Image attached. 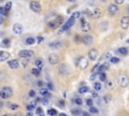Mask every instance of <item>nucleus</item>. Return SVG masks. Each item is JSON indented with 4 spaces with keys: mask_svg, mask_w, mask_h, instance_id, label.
Returning a JSON list of instances; mask_svg holds the SVG:
<instances>
[{
    "mask_svg": "<svg viewBox=\"0 0 129 116\" xmlns=\"http://www.w3.org/2000/svg\"><path fill=\"white\" fill-rule=\"evenodd\" d=\"M81 22H82V24H81V29H82V31L87 32V31H89V30L91 29V24H90L88 21H86V19H85L84 17L81 18Z\"/></svg>",
    "mask_w": 129,
    "mask_h": 116,
    "instance_id": "8",
    "label": "nucleus"
},
{
    "mask_svg": "<svg viewBox=\"0 0 129 116\" xmlns=\"http://www.w3.org/2000/svg\"><path fill=\"white\" fill-rule=\"evenodd\" d=\"M117 12H118V6H117V4H111V5H109V7H108V13L111 16L117 14Z\"/></svg>",
    "mask_w": 129,
    "mask_h": 116,
    "instance_id": "12",
    "label": "nucleus"
},
{
    "mask_svg": "<svg viewBox=\"0 0 129 116\" xmlns=\"http://www.w3.org/2000/svg\"><path fill=\"white\" fill-rule=\"evenodd\" d=\"M37 85H38V87H42V85H43L42 81H39V82H37Z\"/></svg>",
    "mask_w": 129,
    "mask_h": 116,
    "instance_id": "56",
    "label": "nucleus"
},
{
    "mask_svg": "<svg viewBox=\"0 0 129 116\" xmlns=\"http://www.w3.org/2000/svg\"><path fill=\"white\" fill-rule=\"evenodd\" d=\"M18 54L22 59H29V57H31L33 55V51L29 50V49H22L18 52Z\"/></svg>",
    "mask_w": 129,
    "mask_h": 116,
    "instance_id": "5",
    "label": "nucleus"
},
{
    "mask_svg": "<svg viewBox=\"0 0 129 116\" xmlns=\"http://www.w3.org/2000/svg\"><path fill=\"white\" fill-rule=\"evenodd\" d=\"M68 1H69V2H75L76 0H68Z\"/></svg>",
    "mask_w": 129,
    "mask_h": 116,
    "instance_id": "58",
    "label": "nucleus"
},
{
    "mask_svg": "<svg viewBox=\"0 0 129 116\" xmlns=\"http://www.w3.org/2000/svg\"><path fill=\"white\" fill-rule=\"evenodd\" d=\"M82 41L85 43V44H91L93 42V37L91 35H85L83 38H82Z\"/></svg>",
    "mask_w": 129,
    "mask_h": 116,
    "instance_id": "17",
    "label": "nucleus"
},
{
    "mask_svg": "<svg viewBox=\"0 0 129 116\" xmlns=\"http://www.w3.org/2000/svg\"><path fill=\"white\" fill-rule=\"evenodd\" d=\"M100 64H97L96 66H94V68H93V70H92V73H98V71H99V68H100Z\"/></svg>",
    "mask_w": 129,
    "mask_h": 116,
    "instance_id": "38",
    "label": "nucleus"
},
{
    "mask_svg": "<svg viewBox=\"0 0 129 116\" xmlns=\"http://www.w3.org/2000/svg\"><path fill=\"white\" fill-rule=\"evenodd\" d=\"M47 89H48V90H52V89H53V86H52L51 83H47Z\"/></svg>",
    "mask_w": 129,
    "mask_h": 116,
    "instance_id": "51",
    "label": "nucleus"
},
{
    "mask_svg": "<svg viewBox=\"0 0 129 116\" xmlns=\"http://www.w3.org/2000/svg\"><path fill=\"white\" fill-rule=\"evenodd\" d=\"M21 65L23 66V68H26V67H27V65H28V60L23 59V60H22V62H21Z\"/></svg>",
    "mask_w": 129,
    "mask_h": 116,
    "instance_id": "41",
    "label": "nucleus"
},
{
    "mask_svg": "<svg viewBox=\"0 0 129 116\" xmlns=\"http://www.w3.org/2000/svg\"><path fill=\"white\" fill-rule=\"evenodd\" d=\"M0 13H1V15H3V16H6L8 14L7 10L5 9V6H1V7H0Z\"/></svg>",
    "mask_w": 129,
    "mask_h": 116,
    "instance_id": "30",
    "label": "nucleus"
},
{
    "mask_svg": "<svg viewBox=\"0 0 129 116\" xmlns=\"http://www.w3.org/2000/svg\"><path fill=\"white\" fill-rule=\"evenodd\" d=\"M41 101H42V99H41V98H39V97H37V98L35 99V102H36V103H38V102H41Z\"/></svg>",
    "mask_w": 129,
    "mask_h": 116,
    "instance_id": "55",
    "label": "nucleus"
},
{
    "mask_svg": "<svg viewBox=\"0 0 129 116\" xmlns=\"http://www.w3.org/2000/svg\"><path fill=\"white\" fill-rule=\"evenodd\" d=\"M8 66L11 68V69H17L18 67H19V62H18V60H11V61H9L8 62Z\"/></svg>",
    "mask_w": 129,
    "mask_h": 116,
    "instance_id": "15",
    "label": "nucleus"
},
{
    "mask_svg": "<svg viewBox=\"0 0 129 116\" xmlns=\"http://www.w3.org/2000/svg\"><path fill=\"white\" fill-rule=\"evenodd\" d=\"M12 29H13V32H14V33H16V34H20V33H22L23 27H22V25H21L20 23H15V24L13 25Z\"/></svg>",
    "mask_w": 129,
    "mask_h": 116,
    "instance_id": "14",
    "label": "nucleus"
},
{
    "mask_svg": "<svg viewBox=\"0 0 129 116\" xmlns=\"http://www.w3.org/2000/svg\"><path fill=\"white\" fill-rule=\"evenodd\" d=\"M111 100H112V96L109 95V94H107V95H105V96L103 97V101H104L105 103H109Z\"/></svg>",
    "mask_w": 129,
    "mask_h": 116,
    "instance_id": "28",
    "label": "nucleus"
},
{
    "mask_svg": "<svg viewBox=\"0 0 129 116\" xmlns=\"http://www.w3.org/2000/svg\"><path fill=\"white\" fill-rule=\"evenodd\" d=\"M99 79H100L101 82H106V80H107V75H106L104 72H102V73H100Z\"/></svg>",
    "mask_w": 129,
    "mask_h": 116,
    "instance_id": "26",
    "label": "nucleus"
},
{
    "mask_svg": "<svg viewBox=\"0 0 129 116\" xmlns=\"http://www.w3.org/2000/svg\"><path fill=\"white\" fill-rule=\"evenodd\" d=\"M57 105L59 106V107H64V100H58L57 101Z\"/></svg>",
    "mask_w": 129,
    "mask_h": 116,
    "instance_id": "42",
    "label": "nucleus"
},
{
    "mask_svg": "<svg viewBox=\"0 0 129 116\" xmlns=\"http://www.w3.org/2000/svg\"><path fill=\"white\" fill-rule=\"evenodd\" d=\"M91 93H92V97H93V98H98V94H97V91H96V90L92 91Z\"/></svg>",
    "mask_w": 129,
    "mask_h": 116,
    "instance_id": "48",
    "label": "nucleus"
},
{
    "mask_svg": "<svg viewBox=\"0 0 129 116\" xmlns=\"http://www.w3.org/2000/svg\"><path fill=\"white\" fill-rule=\"evenodd\" d=\"M118 84H119V86L122 87V88L128 87V85H129V78H128L126 75H121V76L118 78Z\"/></svg>",
    "mask_w": 129,
    "mask_h": 116,
    "instance_id": "4",
    "label": "nucleus"
},
{
    "mask_svg": "<svg viewBox=\"0 0 129 116\" xmlns=\"http://www.w3.org/2000/svg\"><path fill=\"white\" fill-rule=\"evenodd\" d=\"M59 72L62 74V75H67L69 74V71H68V67L66 65H61L60 68H59Z\"/></svg>",
    "mask_w": 129,
    "mask_h": 116,
    "instance_id": "19",
    "label": "nucleus"
},
{
    "mask_svg": "<svg viewBox=\"0 0 129 116\" xmlns=\"http://www.w3.org/2000/svg\"><path fill=\"white\" fill-rule=\"evenodd\" d=\"M86 100H87L86 103H87L88 106H92V105H93V100H92L91 98H88V99H86Z\"/></svg>",
    "mask_w": 129,
    "mask_h": 116,
    "instance_id": "45",
    "label": "nucleus"
},
{
    "mask_svg": "<svg viewBox=\"0 0 129 116\" xmlns=\"http://www.w3.org/2000/svg\"><path fill=\"white\" fill-rule=\"evenodd\" d=\"M60 45H61L60 42H51V43H49V46L52 47V48H58Z\"/></svg>",
    "mask_w": 129,
    "mask_h": 116,
    "instance_id": "32",
    "label": "nucleus"
},
{
    "mask_svg": "<svg viewBox=\"0 0 129 116\" xmlns=\"http://www.w3.org/2000/svg\"><path fill=\"white\" fill-rule=\"evenodd\" d=\"M42 40H43V37L42 36H37V43H40Z\"/></svg>",
    "mask_w": 129,
    "mask_h": 116,
    "instance_id": "53",
    "label": "nucleus"
},
{
    "mask_svg": "<svg viewBox=\"0 0 129 116\" xmlns=\"http://www.w3.org/2000/svg\"><path fill=\"white\" fill-rule=\"evenodd\" d=\"M29 8L33 11V12H40V10H41V6H40V4L37 2V1H30V3H29Z\"/></svg>",
    "mask_w": 129,
    "mask_h": 116,
    "instance_id": "6",
    "label": "nucleus"
},
{
    "mask_svg": "<svg viewBox=\"0 0 129 116\" xmlns=\"http://www.w3.org/2000/svg\"><path fill=\"white\" fill-rule=\"evenodd\" d=\"M34 65H35V67H37L39 70H41V68L43 67V62H42L40 59H38V60H36V61H35Z\"/></svg>",
    "mask_w": 129,
    "mask_h": 116,
    "instance_id": "22",
    "label": "nucleus"
},
{
    "mask_svg": "<svg viewBox=\"0 0 129 116\" xmlns=\"http://www.w3.org/2000/svg\"><path fill=\"white\" fill-rule=\"evenodd\" d=\"M88 92H90V90L87 86H82L79 89V93H81V94H85V93H88Z\"/></svg>",
    "mask_w": 129,
    "mask_h": 116,
    "instance_id": "23",
    "label": "nucleus"
},
{
    "mask_svg": "<svg viewBox=\"0 0 129 116\" xmlns=\"http://www.w3.org/2000/svg\"><path fill=\"white\" fill-rule=\"evenodd\" d=\"M113 85H114V83H113L112 81H107L106 87H107V88H112V87H113Z\"/></svg>",
    "mask_w": 129,
    "mask_h": 116,
    "instance_id": "43",
    "label": "nucleus"
},
{
    "mask_svg": "<svg viewBox=\"0 0 129 116\" xmlns=\"http://www.w3.org/2000/svg\"><path fill=\"white\" fill-rule=\"evenodd\" d=\"M61 23H62V17L60 16V17H58L56 20L49 21V22L47 23V26L50 27V28H56V27H58Z\"/></svg>",
    "mask_w": 129,
    "mask_h": 116,
    "instance_id": "7",
    "label": "nucleus"
},
{
    "mask_svg": "<svg viewBox=\"0 0 129 116\" xmlns=\"http://www.w3.org/2000/svg\"><path fill=\"white\" fill-rule=\"evenodd\" d=\"M117 52L118 53H120L121 55H126L127 53H128V48L127 47H119L118 49H117Z\"/></svg>",
    "mask_w": 129,
    "mask_h": 116,
    "instance_id": "18",
    "label": "nucleus"
},
{
    "mask_svg": "<svg viewBox=\"0 0 129 116\" xmlns=\"http://www.w3.org/2000/svg\"><path fill=\"white\" fill-rule=\"evenodd\" d=\"M59 61V57L56 53H50L48 55V62L50 65H56Z\"/></svg>",
    "mask_w": 129,
    "mask_h": 116,
    "instance_id": "9",
    "label": "nucleus"
},
{
    "mask_svg": "<svg viewBox=\"0 0 129 116\" xmlns=\"http://www.w3.org/2000/svg\"><path fill=\"white\" fill-rule=\"evenodd\" d=\"M75 103L78 104V105H82V104H83V100H82L81 98H77V99L75 100Z\"/></svg>",
    "mask_w": 129,
    "mask_h": 116,
    "instance_id": "44",
    "label": "nucleus"
},
{
    "mask_svg": "<svg viewBox=\"0 0 129 116\" xmlns=\"http://www.w3.org/2000/svg\"><path fill=\"white\" fill-rule=\"evenodd\" d=\"M36 114H38V115H43L42 109H41L40 107H37V108H36Z\"/></svg>",
    "mask_w": 129,
    "mask_h": 116,
    "instance_id": "46",
    "label": "nucleus"
},
{
    "mask_svg": "<svg viewBox=\"0 0 129 116\" xmlns=\"http://www.w3.org/2000/svg\"><path fill=\"white\" fill-rule=\"evenodd\" d=\"M34 42H35V38H33V37H27V38L25 39V43L28 44V45L33 44Z\"/></svg>",
    "mask_w": 129,
    "mask_h": 116,
    "instance_id": "25",
    "label": "nucleus"
},
{
    "mask_svg": "<svg viewBox=\"0 0 129 116\" xmlns=\"http://www.w3.org/2000/svg\"><path fill=\"white\" fill-rule=\"evenodd\" d=\"M9 108H10L11 110H16V109L19 108V106H18L17 104H14V103H13V104H10V105H9Z\"/></svg>",
    "mask_w": 129,
    "mask_h": 116,
    "instance_id": "40",
    "label": "nucleus"
},
{
    "mask_svg": "<svg viewBox=\"0 0 129 116\" xmlns=\"http://www.w3.org/2000/svg\"><path fill=\"white\" fill-rule=\"evenodd\" d=\"M127 42H128V43H129V39H127Z\"/></svg>",
    "mask_w": 129,
    "mask_h": 116,
    "instance_id": "60",
    "label": "nucleus"
},
{
    "mask_svg": "<svg viewBox=\"0 0 129 116\" xmlns=\"http://www.w3.org/2000/svg\"><path fill=\"white\" fill-rule=\"evenodd\" d=\"M119 62H120L119 57H117V56H111V59H110V63H112V64H118Z\"/></svg>",
    "mask_w": 129,
    "mask_h": 116,
    "instance_id": "29",
    "label": "nucleus"
},
{
    "mask_svg": "<svg viewBox=\"0 0 129 116\" xmlns=\"http://www.w3.org/2000/svg\"><path fill=\"white\" fill-rule=\"evenodd\" d=\"M29 96L30 97H35V91L34 90H30L29 91Z\"/></svg>",
    "mask_w": 129,
    "mask_h": 116,
    "instance_id": "49",
    "label": "nucleus"
},
{
    "mask_svg": "<svg viewBox=\"0 0 129 116\" xmlns=\"http://www.w3.org/2000/svg\"><path fill=\"white\" fill-rule=\"evenodd\" d=\"M101 88H102V86H101V83L100 82H95L94 83V90H96L98 92V91L101 90Z\"/></svg>",
    "mask_w": 129,
    "mask_h": 116,
    "instance_id": "27",
    "label": "nucleus"
},
{
    "mask_svg": "<svg viewBox=\"0 0 129 116\" xmlns=\"http://www.w3.org/2000/svg\"><path fill=\"white\" fill-rule=\"evenodd\" d=\"M128 13H129V6H128Z\"/></svg>",
    "mask_w": 129,
    "mask_h": 116,
    "instance_id": "59",
    "label": "nucleus"
},
{
    "mask_svg": "<svg viewBox=\"0 0 129 116\" xmlns=\"http://www.w3.org/2000/svg\"><path fill=\"white\" fill-rule=\"evenodd\" d=\"M48 102H49V101H48V100H47L46 98H44V99H42V101H41V103H42L43 105H47V104H48Z\"/></svg>",
    "mask_w": 129,
    "mask_h": 116,
    "instance_id": "50",
    "label": "nucleus"
},
{
    "mask_svg": "<svg viewBox=\"0 0 129 116\" xmlns=\"http://www.w3.org/2000/svg\"><path fill=\"white\" fill-rule=\"evenodd\" d=\"M108 69H109V64H108V63H105V64H103V65L100 66L98 73H102V72H104V71H106V70H108Z\"/></svg>",
    "mask_w": 129,
    "mask_h": 116,
    "instance_id": "20",
    "label": "nucleus"
},
{
    "mask_svg": "<svg viewBox=\"0 0 129 116\" xmlns=\"http://www.w3.org/2000/svg\"><path fill=\"white\" fill-rule=\"evenodd\" d=\"M9 43H10V40L8 38H4L2 40V45L3 46H9Z\"/></svg>",
    "mask_w": 129,
    "mask_h": 116,
    "instance_id": "36",
    "label": "nucleus"
},
{
    "mask_svg": "<svg viewBox=\"0 0 129 116\" xmlns=\"http://www.w3.org/2000/svg\"><path fill=\"white\" fill-rule=\"evenodd\" d=\"M72 17H74L75 19H78V18H80V17H81V12H79V11H76V12H74V13L72 14Z\"/></svg>",
    "mask_w": 129,
    "mask_h": 116,
    "instance_id": "35",
    "label": "nucleus"
},
{
    "mask_svg": "<svg viewBox=\"0 0 129 116\" xmlns=\"http://www.w3.org/2000/svg\"><path fill=\"white\" fill-rule=\"evenodd\" d=\"M98 50L96 49V48H92V49H90L89 50V52H88V56H89V59L91 60V61H96L97 60V57H98Z\"/></svg>",
    "mask_w": 129,
    "mask_h": 116,
    "instance_id": "10",
    "label": "nucleus"
},
{
    "mask_svg": "<svg viewBox=\"0 0 129 116\" xmlns=\"http://www.w3.org/2000/svg\"><path fill=\"white\" fill-rule=\"evenodd\" d=\"M106 59H111V53L110 52H107V54H106Z\"/></svg>",
    "mask_w": 129,
    "mask_h": 116,
    "instance_id": "54",
    "label": "nucleus"
},
{
    "mask_svg": "<svg viewBox=\"0 0 129 116\" xmlns=\"http://www.w3.org/2000/svg\"><path fill=\"white\" fill-rule=\"evenodd\" d=\"M97 74H98V73H92V75H91V77H90V80H91V81H94V80L96 79V77H97Z\"/></svg>",
    "mask_w": 129,
    "mask_h": 116,
    "instance_id": "47",
    "label": "nucleus"
},
{
    "mask_svg": "<svg viewBox=\"0 0 129 116\" xmlns=\"http://www.w3.org/2000/svg\"><path fill=\"white\" fill-rule=\"evenodd\" d=\"M11 6H12V2H11V1H8V2L5 4V9L7 10V12H9V10L11 9Z\"/></svg>",
    "mask_w": 129,
    "mask_h": 116,
    "instance_id": "34",
    "label": "nucleus"
},
{
    "mask_svg": "<svg viewBox=\"0 0 129 116\" xmlns=\"http://www.w3.org/2000/svg\"><path fill=\"white\" fill-rule=\"evenodd\" d=\"M35 104H36V102L34 101L33 103H31V104H29V105H27V107H26V109L28 110V111H32L34 108H35Z\"/></svg>",
    "mask_w": 129,
    "mask_h": 116,
    "instance_id": "33",
    "label": "nucleus"
},
{
    "mask_svg": "<svg viewBox=\"0 0 129 116\" xmlns=\"http://www.w3.org/2000/svg\"><path fill=\"white\" fill-rule=\"evenodd\" d=\"M1 1H3V0H1Z\"/></svg>",
    "mask_w": 129,
    "mask_h": 116,
    "instance_id": "61",
    "label": "nucleus"
},
{
    "mask_svg": "<svg viewBox=\"0 0 129 116\" xmlns=\"http://www.w3.org/2000/svg\"><path fill=\"white\" fill-rule=\"evenodd\" d=\"M32 114H33V113H32V112H28V113H27V115H29V116H31V115H32Z\"/></svg>",
    "mask_w": 129,
    "mask_h": 116,
    "instance_id": "57",
    "label": "nucleus"
},
{
    "mask_svg": "<svg viewBox=\"0 0 129 116\" xmlns=\"http://www.w3.org/2000/svg\"><path fill=\"white\" fill-rule=\"evenodd\" d=\"M88 65H89V62H88V60L86 59L85 56H81V57H79V59L77 60V66L80 69H82V70L87 69Z\"/></svg>",
    "mask_w": 129,
    "mask_h": 116,
    "instance_id": "3",
    "label": "nucleus"
},
{
    "mask_svg": "<svg viewBox=\"0 0 129 116\" xmlns=\"http://www.w3.org/2000/svg\"><path fill=\"white\" fill-rule=\"evenodd\" d=\"M71 113H72L73 115H81V114H83V112H82V111H80V110H78V109H74V110H72V111H71Z\"/></svg>",
    "mask_w": 129,
    "mask_h": 116,
    "instance_id": "37",
    "label": "nucleus"
},
{
    "mask_svg": "<svg viewBox=\"0 0 129 116\" xmlns=\"http://www.w3.org/2000/svg\"><path fill=\"white\" fill-rule=\"evenodd\" d=\"M94 19H98L102 16V10L100 8H95L93 11H92V15H91Z\"/></svg>",
    "mask_w": 129,
    "mask_h": 116,
    "instance_id": "13",
    "label": "nucleus"
},
{
    "mask_svg": "<svg viewBox=\"0 0 129 116\" xmlns=\"http://www.w3.org/2000/svg\"><path fill=\"white\" fill-rule=\"evenodd\" d=\"M116 4H122L124 2V0H114Z\"/></svg>",
    "mask_w": 129,
    "mask_h": 116,
    "instance_id": "52",
    "label": "nucleus"
},
{
    "mask_svg": "<svg viewBox=\"0 0 129 116\" xmlns=\"http://www.w3.org/2000/svg\"><path fill=\"white\" fill-rule=\"evenodd\" d=\"M47 114L50 115V116H54V115L57 114V111H56L55 109H52V108H51V109H48V110H47Z\"/></svg>",
    "mask_w": 129,
    "mask_h": 116,
    "instance_id": "31",
    "label": "nucleus"
},
{
    "mask_svg": "<svg viewBox=\"0 0 129 116\" xmlns=\"http://www.w3.org/2000/svg\"><path fill=\"white\" fill-rule=\"evenodd\" d=\"M120 24H121V27L123 29H127L129 27V16H123L121 18Z\"/></svg>",
    "mask_w": 129,
    "mask_h": 116,
    "instance_id": "11",
    "label": "nucleus"
},
{
    "mask_svg": "<svg viewBox=\"0 0 129 116\" xmlns=\"http://www.w3.org/2000/svg\"><path fill=\"white\" fill-rule=\"evenodd\" d=\"M31 74L33 75V76H35V77H37V76H39V74H40V70L36 67V68H33L32 70H31Z\"/></svg>",
    "mask_w": 129,
    "mask_h": 116,
    "instance_id": "24",
    "label": "nucleus"
},
{
    "mask_svg": "<svg viewBox=\"0 0 129 116\" xmlns=\"http://www.w3.org/2000/svg\"><path fill=\"white\" fill-rule=\"evenodd\" d=\"M9 56H10V53L8 51L1 50V56H0V61H1V62H5L6 60H8Z\"/></svg>",
    "mask_w": 129,
    "mask_h": 116,
    "instance_id": "16",
    "label": "nucleus"
},
{
    "mask_svg": "<svg viewBox=\"0 0 129 116\" xmlns=\"http://www.w3.org/2000/svg\"><path fill=\"white\" fill-rule=\"evenodd\" d=\"M90 112H91L92 114H97L99 111H98V109H97L96 107H93V106H91V108H90Z\"/></svg>",
    "mask_w": 129,
    "mask_h": 116,
    "instance_id": "39",
    "label": "nucleus"
},
{
    "mask_svg": "<svg viewBox=\"0 0 129 116\" xmlns=\"http://www.w3.org/2000/svg\"><path fill=\"white\" fill-rule=\"evenodd\" d=\"M12 93H13L12 89L10 87L6 86V87H3L1 89V91H0V97H1L2 99H8L12 96Z\"/></svg>",
    "mask_w": 129,
    "mask_h": 116,
    "instance_id": "1",
    "label": "nucleus"
},
{
    "mask_svg": "<svg viewBox=\"0 0 129 116\" xmlns=\"http://www.w3.org/2000/svg\"><path fill=\"white\" fill-rule=\"evenodd\" d=\"M75 20H76V19H75L74 17H72V16H71V17L68 19V21H67L66 23H64V24L61 26V28L58 30V33H61V32H63V31L68 30L70 27H72V26L75 24Z\"/></svg>",
    "mask_w": 129,
    "mask_h": 116,
    "instance_id": "2",
    "label": "nucleus"
},
{
    "mask_svg": "<svg viewBox=\"0 0 129 116\" xmlns=\"http://www.w3.org/2000/svg\"><path fill=\"white\" fill-rule=\"evenodd\" d=\"M40 95L45 96V97H50V94L48 93V89H45V88L40 89Z\"/></svg>",
    "mask_w": 129,
    "mask_h": 116,
    "instance_id": "21",
    "label": "nucleus"
}]
</instances>
